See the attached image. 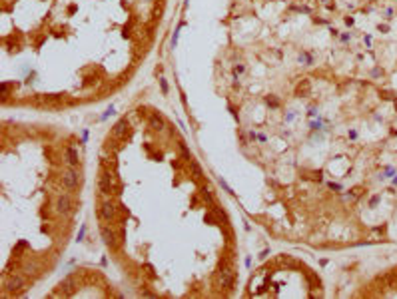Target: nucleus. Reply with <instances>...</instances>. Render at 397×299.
<instances>
[{"label": "nucleus", "instance_id": "nucleus-1", "mask_svg": "<svg viewBox=\"0 0 397 299\" xmlns=\"http://www.w3.org/2000/svg\"><path fill=\"white\" fill-rule=\"evenodd\" d=\"M28 287V279L24 273H12L4 279V295L12 297V295H22Z\"/></svg>", "mask_w": 397, "mask_h": 299}, {"label": "nucleus", "instance_id": "nucleus-2", "mask_svg": "<svg viewBox=\"0 0 397 299\" xmlns=\"http://www.w3.org/2000/svg\"><path fill=\"white\" fill-rule=\"evenodd\" d=\"M54 208H56V211L60 215H72L76 211V208H78V204L72 199L70 193H60L56 198V202H54Z\"/></svg>", "mask_w": 397, "mask_h": 299}, {"label": "nucleus", "instance_id": "nucleus-3", "mask_svg": "<svg viewBox=\"0 0 397 299\" xmlns=\"http://www.w3.org/2000/svg\"><path fill=\"white\" fill-rule=\"evenodd\" d=\"M216 283L220 289L224 291H232L233 283H236V273H233L232 267H220V271H217L216 275Z\"/></svg>", "mask_w": 397, "mask_h": 299}, {"label": "nucleus", "instance_id": "nucleus-4", "mask_svg": "<svg viewBox=\"0 0 397 299\" xmlns=\"http://www.w3.org/2000/svg\"><path fill=\"white\" fill-rule=\"evenodd\" d=\"M80 182H82V176H80V172L76 170V168H68V170H64V173H62V186L66 188L68 192L78 189Z\"/></svg>", "mask_w": 397, "mask_h": 299}, {"label": "nucleus", "instance_id": "nucleus-5", "mask_svg": "<svg viewBox=\"0 0 397 299\" xmlns=\"http://www.w3.org/2000/svg\"><path fill=\"white\" fill-rule=\"evenodd\" d=\"M100 235H102V241H104V245H106L108 249L116 251V249L120 247V241H122V239H118L116 231H114L110 225H106V224L100 225Z\"/></svg>", "mask_w": 397, "mask_h": 299}, {"label": "nucleus", "instance_id": "nucleus-6", "mask_svg": "<svg viewBox=\"0 0 397 299\" xmlns=\"http://www.w3.org/2000/svg\"><path fill=\"white\" fill-rule=\"evenodd\" d=\"M118 215V209L116 205L112 204V199H102L100 202V208H98V217L104 221H114Z\"/></svg>", "mask_w": 397, "mask_h": 299}, {"label": "nucleus", "instance_id": "nucleus-7", "mask_svg": "<svg viewBox=\"0 0 397 299\" xmlns=\"http://www.w3.org/2000/svg\"><path fill=\"white\" fill-rule=\"evenodd\" d=\"M74 289H76V275H68L64 281H60V285H58V291L52 293V297H70L74 295Z\"/></svg>", "mask_w": 397, "mask_h": 299}, {"label": "nucleus", "instance_id": "nucleus-8", "mask_svg": "<svg viewBox=\"0 0 397 299\" xmlns=\"http://www.w3.org/2000/svg\"><path fill=\"white\" fill-rule=\"evenodd\" d=\"M64 162L68 164V168H78L80 166V152L76 146H68L64 150Z\"/></svg>", "mask_w": 397, "mask_h": 299}, {"label": "nucleus", "instance_id": "nucleus-9", "mask_svg": "<svg viewBox=\"0 0 397 299\" xmlns=\"http://www.w3.org/2000/svg\"><path fill=\"white\" fill-rule=\"evenodd\" d=\"M128 128H130V124H128V118H120L116 124H114V128H112V134H110V136L124 140V138H126V132H128Z\"/></svg>", "mask_w": 397, "mask_h": 299}, {"label": "nucleus", "instance_id": "nucleus-10", "mask_svg": "<svg viewBox=\"0 0 397 299\" xmlns=\"http://www.w3.org/2000/svg\"><path fill=\"white\" fill-rule=\"evenodd\" d=\"M148 126L152 128V130H164L166 128V120H164V116H162L160 112H152L150 114V118H148Z\"/></svg>", "mask_w": 397, "mask_h": 299}, {"label": "nucleus", "instance_id": "nucleus-11", "mask_svg": "<svg viewBox=\"0 0 397 299\" xmlns=\"http://www.w3.org/2000/svg\"><path fill=\"white\" fill-rule=\"evenodd\" d=\"M264 102H265V106H269V108H271V110H277V108L281 106L279 98H277L275 94H269V96H265V98H264Z\"/></svg>", "mask_w": 397, "mask_h": 299}, {"label": "nucleus", "instance_id": "nucleus-12", "mask_svg": "<svg viewBox=\"0 0 397 299\" xmlns=\"http://www.w3.org/2000/svg\"><path fill=\"white\" fill-rule=\"evenodd\" d=\"M297 62L303 64V66H311V64H313V54L303 50V52L300 54V56H297Z\"/></svg>", "mask_w": 397, "mask_h": 299}, {"label": "nucleus", "instance_id": "nucleus-13", "mask_svg": "<svg viewBox=\"0 0 397 299\" xmlns=\"http://www.w3.org/2000/svg\"><path fill=\"white\" fill-rule=\"evenodd\" d=\"M178 148H180V154H182V157H184L186 162H192V160H194V157H192V152L188 150V146L184 144V142H180V144H178Z\"/></svg>", "mask_w": 397, "mask_h": 299}, {"label": "nucleus", "instance_id": "nucleus-14", "mask_svg": "<svg viewBox=\"0 0 397 299\" xmlns=\"http://www.w3.org/2000/svg\"><path fill=\"white\" fill-rule=\"evenodd\" d=\"M202 198L206 199V204H208L210 208L216 204V202H214V198H212V192H210V188H208V186H206V188H202Z\"/></svg>", "mask_w": 397, "mask_h": 299}, {"label": "nucleus", "instance_id": "nucleus-15", "mask_svg": "<svg viewBox=\"0 0 397 299\" xmlns=\"http://www.w3.org/2000/svg\"><path fill=\"white\" fill-rule=\"evenodd\" d=\"M184 26H186V22L182 20V22L178 24V28L174 30V36H172V48H176V44H178V36H180V30L184 28Z\"/></svg>", "mask_w": 397, "mask_h": 299}, {"label": "nucleus", "instance_id": "nucleus-16", "mask_svg": "<svg viewBox=\"0 0 397 299\" xmlns=\"http://www.w3.org/2000/svg\"><path fill=\"white\" fill-rule=\"evenodd\" d=\"M190 168H192V172H194V178H196V179H200V178L204 176V173H202V170H200V166H198V162H196V160H192V162H190Z\"/></svg>", "mask_w": 397, "mask_h": 299}, {"label": "nucleus", "instance_id": "nucleus-17", "mask_svg": "<svg viewBox=\"0 0 397 299\" xmlns=\"http://www.w3.org/2000/svg\"><path fill=\"white\" fill-rule=\"evenodd\" d=\"M307 92H309V82H307V80H303V84H300V86H297L295 94H297V96H306Z\"/></svg>", "mask_w": 397, "mask_h": 299}, {"label": "nucleus", "instance_id": "nucleus-18", "mask_svg": "<svg viewBox=\"0 0 397 299\" xmlns=\"http://www.w3.org/2000/svg\"><path fill=\"white\" fill-rule=\"evenodd\" d=\"M217 183H220V186H222V188H224V189H226V192H227V193H230V195H236V192H233V189H232L230 186H227V182H226V179H224V178H222V176H220V178H217Z\"/></svg>", "mask_w": 397, "mask_h": 299}, {"label": "nucleus", "instance_id": "nucleus-19", "mask_svg": "<svg viewBox=\"0 0 397 299\" xmlns=\"http://www.w3.org/2000/svg\"><path fill=\"white\" fill-rule=\"evenodd\" d=\"M232 72H233V76H238V78H240V76L246 72V64H236V66L232 68Z\"/></svg>", "mask_w": 397, "mask_h": 299}, {"label": "nucleus", "instance_id": "nucleus-20", "mask_svg": "<svg viewBox=\"0 0 397 299\" xmlns=\"http://www.w3.org/2000/svg\"><path fill=\"white\" fill-rule=\"evenodd\" d=\"M158 82H160L162 94H164V96H168V82H166V78H162V76H160V80H158Z\"/></svg>", "mask_w": 397, "mask_h": 299}, {"label": "nucleus", "instance_id": "nucleus-21", "mask_svg": "<svg viewBox=\"0 0 397 299\" xmlns=\"http://www.w3.org/2000/svg\"><path fill=\"white\" fill-rule=\"evenodd\" d=\"M86 229H88V225L86 224H82V227H80V231H78V241H84V237H86Z\"/></svg>", "mask_w": 397, "mask_h": 299}, {"label": "nucleus", "instance_id": "nucleus-22", "mask_svg": "<svg viewBox=\"0 0 397 299\" xmlns=\"http://www.w3.org/2000/svg\"><path fill=\"white\" fill-rule=\"evenodd\" d=\"M248 138H249V142L255 144V142H258V132H255V130H249V132H248Z\"/></svg>", "mask_w": 397, "mask_h": 299}, {"label": "nucleus", "instance_id": "nucleus-23", "mask_svg": "<svg viewBox=\"0 0 397 299\" xmlns=\"http://www.w3.org/2000/svg\"><path fill=\"white\" fill-rule=\"evenodd\" d=\"M379 199H381V195H373V198L369 199V208H375V205L379 204Z\"/></svg>", "mask_w": 397, "mask_h": 299}, {"label": "nucleus", "instance_id": "nucleus-24", "mask_svg": "<svg viewBox=\"0 0 397 299\" xmlns=\"http://www.w3.org/2000/svg\"><path fill=\"white\" fill-rule=\"evenodd\" d=\"M206 221H208V224H212V225H217V219L212 214H206Z\"/></svg>", "mask_w": 397, "mask_h": 299}, {"label": "nucleus", "instance_id": "nucleus-25", "mask_svg": "<svg viewBox=\"0 0 397 299\" xmlns=\"http://www.w3.org/2000/svg\"><path fill=\"white\" fill-rule=\"evenodd\" d=\"M258 142H259V144H265V142H268V136H265L264 132H259V134H258Z\"/></svg>", "mask_w": 397, "mask_h": 299}, {"label": "nucleus", "instance_id": "nucleus-26", "mask_svg": "<svg viewBox=\"0 0 397 299\" xmlns=\"http://www.w3.org/2000/svg\"><path fill=\"white\" fill-rule=\"evenodd\" d=\"M293 118H295V110H290V112L285 114V122H291Z\"/></svg>", "mask_w": 397, "mask_h": 299}, {"label": "nucleus", "instance_id": "nucleus-27", "mask_svg": "<svg viewBox=\"0 0 397 299\" xmlns=\"http://www.w3.org/2000/svg\"><path fill=\"white\" fill-rule=\"evenodd\" d=\"M112 114H114V106H110V108H108V110L104 112V116H102V120H106L108 116H112Z\"/></svg>", "mask_w": 397, "mask_h": 299}, {"label": "nucleus", "instance_id": "nucleus-28", "mask_svg": "<svg viewBox=\"0 0 397 299\" xmlns=\"http://www.w3.org/2000/svg\"><path fill=\"white\" fill-rule=\"evenodd\" d=\"M329 188H331V189H335V192H341V189H343V188L339 186V183H333V182H329Z\"/></svg>", "mask_w": 397, "mask_h": 299}, {"label": "nucleus", "instance_id": "nucleus-29", "mask_svg": "<svg viewBox=\"0 0 397 299\" xmlns=\"http://www.w3.org/2000/svg\"><path fill=\"white\" fill-rule=\"evenodd\" d=\"M377 30L385 34V32H389V26H387V24H379V26H377Z\"/></svg>", "mask_w": 397, "mask_h": 299}, {"label": "nucleus", "instance_id": "nucleus-30", "mask_svg": "<svg viewBox=\"0 0 397 299\" xmlns=\"http://www.w3.org/2000/svg\"><path fill=\"white\" fill-rule=\"evenodd\" d=\"M351 40V34L349 32H345V34H341V42H349Z\"/></svg>", "mask_w": 397, "mask_h": 299}, {"label": "nucleus", "instance_id": "nucleus-31", "mask_svg": "<svg viewBox=\"0 0 397 299\" xmlns=\"http://www.w3.org/2000/svg\"><path fill=\"white\" fill-rule=\"evenodd\" d=\"M353 22H355V20H353V16H345V24H347V26H353Z\"/></svg>", "mask_w": 397, "mask_h": 299}, {"label": "nucleus", "instance_id": "nucleus-32", "mask_svg": "<svg viewBox=\"0 0 397 299\" xmlns=\"http://www.w3.org/2000/svg\"><path fill=\"white\" fill-rule=\"evenodd\" d=\"M347 136H349L351 140H357V132H355V130H349V132H347Z\"/></svg>", "mask_w": 397, "mask_h": 299}, {"label": "nucleus", "instance_id": "nucleus-33", "mask_svg": "<svg viewBox=\"0 0 397 299\" xmlns=\"http://www.w3.org/2000/svg\"><path fill=\"white\" fill-rule=\"evenodd\" d=\"M268 253H269V249H264L262 253H259V259H264V257H268Z\"/></svg>", "mask_w": 397, "mask_h": 299}, {"label": "nucleus", "instance_id": "nucleus-34", "mask_svg": "<svg viewBox=\"0 0 397 299\" xmlns=\"http://www.w3.org/2000/svg\"><path fill=\"white\" fill-rule=\"evenodd\" d=\"M331 36H333V38H339V30H335V28H331Z\"/></svg>", "mask_w": 397, "mask_h": 299}, {"label": "nucleus", "instance_id": "nucleus-35", "mask_svg": "<svg viewBox=\"0 0 397 299\" xmlns=\"http://www.w3.org/2000/svg\"><path fill=\"white\" fill-rule=\"evenodd\" d=\"M391 14H393V10H391V8L385 10V18H391Z\"/></svg>", "mask_w": 397, "mask_h": 299}, {"label": "nucleus", "instance_id": "nucleus-36", "mask_svg": "<svg viewBox=\"0 0 397 299\" xmlns=\"http://www.w3.org/2000/svg\"><path fill=\"white\" fill-rule=\"evenodd\" d=\"M393 183H395V186H397V173H395V178H393Z\"/></svg>", "mask_w": 397, "mask_h": 299}, {"label": "nucleus", "instance_id": "nucleus-37", "mask_svg": "<svg viewBox=\"0 0 397 299\" xmlns=\"http://www.w3.org/2000/svg\"><path fill=\"white\" fill-rule=\"evenodd\" d=\"M321 2H323V4H325V6H327V4H329V0H321Z\"/></svg>", "mask_w": 397, "mask_h": 299}]
</instances>
